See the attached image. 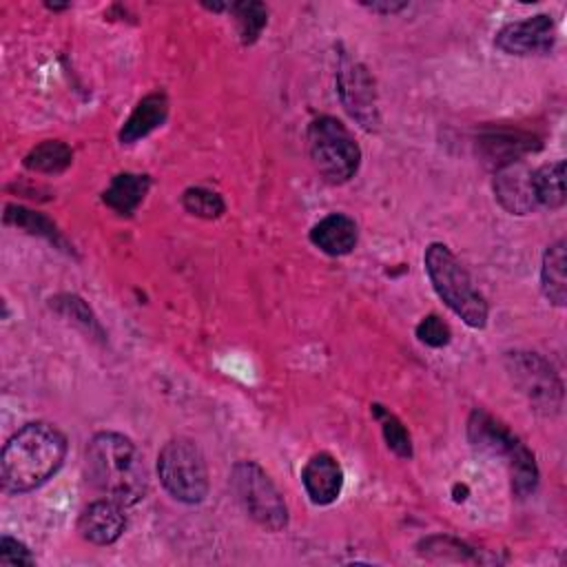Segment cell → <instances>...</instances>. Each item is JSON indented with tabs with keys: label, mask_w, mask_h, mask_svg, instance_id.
Here are the masks:
<instances>
[{
	"label": "cell",
	"mask_w": 567,
	"mask_h": 567,
	"mask_svg": "<svg viewBox=\"0 0 567 567\" xmlns=\"http://www.w3.org/2000/svg\"><path fill=\"white\" fill-rule=\"evenodd\" d=\"M66 436L47 421L22 425L2 447L0 481L9 494L44 485L64 463Z\"/></svg>",
	"instance_id": "obj_1"
},
{
	"label": "cell",
	"mask_w": 567,
	"mask_h": 567,
	"mask_svg": "<svg viewBox=\"0 0 567 567\" xmlns=\"http://www.w3.org/2000/svg\"><path fill=\"white\" fill-rule=\"evenodd\" d=\"M86 481L122 505H133L146 494V470L135 443L120 432H97L84 454Z\"/></svg>",
	"instance_id": "obj_2"
},
{
	"label": "cell",
	"mask_w": 567,
	"mask_h": 567,
	"mask_svg": "<svg viewBox=\"0 0 567 567\" xmlns=\"http://www.w3.org/2000/svg\"><path fill=\"white\" fill-rule=\"evenodd\" d=\"M423 264L430 284L441 301L470 328H485L489 315L487 301L474 288L467 270L456 259V255L445 244L434 241L425 248Z\"/></svg>",
	"instance_id": "obj_3"
},
{
	"label": "cell",
	"mask_w": 567,
	"mask_h": 567,
	"mask_svg": "<svg viewBox=\"0 0 567 567\" xmlns=\"http://www.w3.org/2000/svg\"><path fill=\"white\" fill-rule=\"evenodd\" d=\"M308 153L315 168L332 184L354 177L361 164V148L354 135L332 115H321L308 124Z\"/></svg>",
	"instance_id": "obj_4"
},
{
	"label": "cell",
	"mask_w": 567,
	"mask_h": 567,
	"mask_svg": "<svg viewBox=\"0 0 567 567\" xmlns=\"http://www.w3.org/2000/svg\"><path fill=\"white\" fill-rule=\"evenodd\" d=\"M157 476L179 503H202L208 494V467L202 450L186 436L168 439L157 454Z\"/></svg>",
	"instance_id": "obj_5"
},
{
	"label": "cell",
	"mask_w": 567,
	"mask_h": 567,
	"mask_svg": "<svg viewBox=\"0 0 567 567\" xmlns=\"http://www.w3.org/2000/svg\"><path fill=\"white\" fill-rule=\"evenodd\" d=\"M230 489L241 509L261 527L279 532L288 523V507L270 476L252 461H239L230 470Z\"/></svg>",
	"instance_id": "obj_6"
},
{
	"label": "cell",
	"mask_w": 567,
	"mask_h": 567,
	"mask_svg": "<svg viewBox=\"0 0 567 567\" xmlns=\"http://www.w3.org/2000/svg\"><path fill=\"white\" fill-rule=\"evenodd\" d=\"M505 370L518 392L536 412L556 414L563 405V381L556 370L536 352H507Z\"/></svg>",
	"instance_id": "obj_7"
},
{
	"label": "cell",
	"mask_w": 567,
	"mask_h": 567,
	"mask_svg": "<svg viewBox=\"0 0 567 567\" xmlns=\"http://www.w3.org/2000/svg\"><path fill=\"white\" fill-rule=\"evenodd\" d=\"M337 91L343 109L368 131L379 128V106L374 80L368 69L346 53L339 55L337 64Z\"/></svg>",
	"instance_id": "obj_8"
},
{
	"label": "cell",
	"mask_w": 567,
	"mask_h": 567,
	"mask_svg": "<svg viewBox=\"0 0 567 567\" xmlns=\"http://www.w3.org/2000/svg\"><path fill=\"white\" fill-rule=\"evenodd\" d=\"M556 42V24L551 16L536 13L532 18L507 22L498 29L494 44L507 55H543Z\"/></svg>",
	"instance_id": "obj_9"
},
{
	"label": "cell",
	"mask_w": 567,
	"mask_h": 567,
	"mask_svg": "<svg viewBox=\"0 0 567 567\" xmlns=\"http://www.w3.org/2000/svg\"><path fill=\"white\" fill-rule=\"evenodd\" d=\"M494 197L512 215H527L536 208L532 171L520 162H505L494 175Z\"/></svg>",
	"instance_id": "obj_10"
},
{
	"label": "cell",
	"mask_w": 567,
	"mask_h": 567,
	"mask_svg": "<svg viewBox=\"0 0 567 567\" xmlns=\"http://www.w3.org/2000/svg\"><path fill=\"white\" fill-rule=\"evenodd\" d=\"M122 507L124 505L113 498H100L89 503L78 518L80 536L93 545L115 543L126 527V516Z\"/></svg>",
	"instance_id": "obj_11"
},
{
	"label": "cell",
	"mask_w": 567,
	"mask_h": 567,
	"mask_svg": "<svg viewBox=\"0 0 567 567\" xmlns=\"http://www.w3.org/2000/svg\"><path fill=\"white\" fill-rule=\"evenodd\" d=\"M301 483L306 487L308 498L315 505H330L341 494L343 470L332 454L319 452V454L310 456L308 463L303 465Z\"/></svg>",
	"instance_id": "obj_12"
},
{
	"label": "cell",
	"mask_w": 567,
	"mask_h": 567,
	"mask_svg": "<svg viewBox=\"0 0 567 567\" xmlns=\"http://www.w3.org/2000/svg\"><path fill=\"white\" fill-rule=\"evenodd\" d=\"M467 439L476 450L492 456H503V458H509L520 443V439L503 421H498L483 408H476L470 414Z\"/></svg>",
	"instance_id": "obj_13"
},
{
	"label": "cell",
	"mask_w": 567,
	"mask_h": 567,
	"mask_svg": "<svg viewBox=\"0 0 567 567\" xmlns=\"http://www.w3.org/2000/svg\"><path fill=\"white\" fill-rule=\"evenodd\" d=\"M359 239V230L354 219H350L348 215L341 213H332L323 219H319L312 230H310V241L326 255L332 257H341L352 252V248L357 246Z\"/></svg>",
	"instance_id": "obj_14"
},
{
	"label": "cell",
	"mask_w": 567,
	"mask_h": 567,
	"mask_svg": "<svg viewBox=\"0 0 567 567\" xmlns=\"http://www.w3.org/2000/svg\"><path fill=\"white\" fill-rule=\"evenodd\" d=\"M168 117V97L162 91L144 95L135 109L131 111L128 120L124 122L120 131L122 144H135L155 128H159Z\"/></svg>",
	"instance_id": "obj_15"
},
{
	"label": "cell",
	"mask_w": 567,
	"mask_h": 567,
	"mask_svg": "<svg viewBox=\"0 0 567 567\" xmlns=\"http://www.w3.org/2000/svg\"><path fill=\"white\" fill-rule=\"evenodd\" d=\"M151 179L140 173H120L111 179L109 188L102 193V199L117 215H133L148 193Z\"/></svg>",
	"instance_id": "obj_16"
},
{
	"label": "cell",
	"mask_w": 567,
	"mask_h": 567,
	"mask_svg": "<svg viewBox=\"0 0 567 567\" xmlns=\"http://www.w3.org/2000/svg\"><path fill=\"white\" fill-rule=\"evenodd\" d=\"M565 261V239L549 244L540 264V288L545 299L554 306H565L567 301Z\"/></svg>",
	"instance_id": "obj_17"
},
{
	"label": "cell",
	"mask_w": 567,
	"mask_h": 567,
	"mask_svg": "<svg viewBox=\"0 0 567 567\" xmlns=\"http://www.w3.org/2000/svg\"><path fill=\"white\" fill-rule=\"evenodd\" d=\"M532 186H534V197L536 204L558 210L565 206V162H549L543 164L540 168L532 171Z\"/></svg>",
	"instance_id": "obj_18"
},
{
	"label": "cell",
	"mask_w": 567,
	"mask_h": 567,
	"mask_svg": "<svg viewBox=\"0 0 567 567\" xmlns=\"http://www.w3.org/2000/svg\"><path fill=\"white\" fill-rule=\"evenodd\" d=\"M73 162V153L71 148L60 142V140H44L42 144L33 146L27 157H24V166L29 171L35 173H62L71 166Z\"/></svg>",
	"instance_id": "obj_19"
},
{
	"label": "cell",
	"mask_w": 567,
	"mask_h": 567,
	"mask_svg": "<svg viewBox=\"0 0 567 567\" xmlns=\"http://www.w3.org/2000/svg\"><path fill=\"white\" fill-rule=\"evenodd\" d=\"M507 467H509V478H512V492L516 496H527L536 489L538 485V465L536 458L532 454V450L520 441L518 447L512 452V456L507 458Z\"/></svg>",
	"instance_id": "obj_20"
},
{
	"label": "cell",
	"mask_w": 567,
	"mask_h": 567,
	"mask_svg": "<svg viewBox=\"0 0 567 567\" xmlns=\"http://www.w3.org/2000/svg\"><path fill=\"white\" fill-rule=\"evenodd\" d=\"M228 9L233 11V18L237 22V31H239V38L244 44H252L266 22H268V9L266 4L261 2H235V4H228Z\"/></svg>",
	"instance_id": "obj_21"
},
{
	"label": "cell",
	"mask_w": 567,
	"mask_h": 567,
	"mask_svg": "<svg viewBox=\"0 0 567 567\" xmlns=\"http://www.w3.org/2000/svg\"><path fill=\"white\" fill-rule=\"evenodd\" d=\"M4 210H7V213H4V221H7V224H13V226H18V228H24V230L31 233V235L47 237L49 241H53V244H58V246H66L64 239L60 237L55 224H51L44 215L33 213V210H27V208H22V206H7Z\"/></svg>",
	"instance_id": "obj_22"
},
{
	"label": "cell",
	"mask_w": 567,
	"mask_h": 567,
	"mask_svg": "<svg viewBox=\"0 0 567 567\" xmlns=\"http://www.w3.org/2000/svg\"><path fill=\"white\" fill-rule=\"evenodd\" d=\"M372 414L377 416V421L381 423V432H383V439L388 443V447L401 456V458H410L412 456V439L408 434V430L403 427V423L390 412L385 410L383 405L374 403L372 405Z\"/></svg>",
	"instance_id": "obj_23"
},
{
	"label": "cell",
	"mask_w": 567,
	"mask_h": 567,
	"mask_svg": "<svg viewBox=\"0 0 567 567\" xmlns=\"http://www.w3.org/2000/svg\"><path fill=\"white\" fill-rule=\"evenodd\" d=\"M182 206L186 208V213L202 217V219H215V217L224 215V210H226L221 195L210 188H204V186L186 188L182 195Z\"/></svg>",
	"instance_id": "obj_24"
},
{
	"label": "cell",
	"mask_w": 567,
	"mask_h": 567,
	"mask_svg": "<svg viewBox=\"0 0 567 567\" xmlns=\"http://www.w3.org/2000/svg\"><path fill=\"white\" fill-rule=\"evenodd\" d=\"M51 306H53L60 315H64V317L73 319L75 323H80L82 328H86L89 332H95V334L102 337V330H100V326H97V319L93 317L91 308H89L80 297H75V295H62V297L51 299Z\"/></svg>",
	"instance_id": "obj_25"
},
{
	"label": "cell",
	"mask_w": 567,
	"mask_h": 567,
	"mask_svg": "<svg viewBox=\"0 0 567 567\" xmlns=\"http://www.w3.org/2000/svg\"><path fill=\"white\" fill-rule=\"evenodd\" d=\"M416 337L421 343L430 346V348H443L450 343L452 339V330L450 326L439 317V315H427L419 321L416 326Z\"/></svg>",
	"instance_id": "obj_26"
},
{
	"label": "cell",
	"mask_w": 567,
	"mask_h": 567,
	"mask_svg": "<svg viewBox=\"0 0 567 567\" xmlns=\"http://www.w3.org/2000/svg\"><path fill=\"white\" fill-rule=\"evenodd\" d=\"M35 558L24 543L11 536L0 538V565H33Z\"/></svg>",
	"instance_id": "obj_27"
},
{
	"label": "cell",
	"mask_w": 567,
	"mask_h": 567,
	"mask_svg": "<svg viewBox=\"0 0 567 567\" xmlns=\"http://www.w3.org/2000/svg\"><path fill=\"white\" fill-rule=\"evenodd\" d=\"M365 9L374 11V13H396L401 9H405V2H363Z\"/></svg>",
	"instance_id": "obj_28"
}]
</instances>
